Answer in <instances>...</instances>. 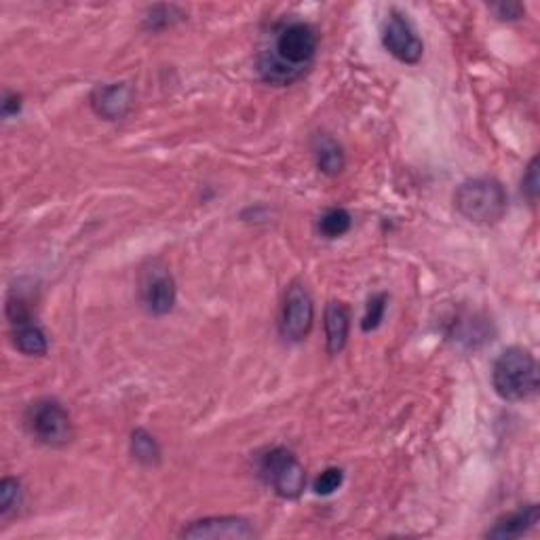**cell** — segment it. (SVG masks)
Wrapping results in <instances>:
<instances>
[{
	"mask_svg": "<svg viewBox=\"0 0 540 540\" xmlns=\"http://www.w3.org/2000/svg\"><path fill=\"white\" fill-rule=\"evenodd\" d=\"M342 481H344L342 469H338V467L325 469V471L315 479L313 490H315V494H319V496H330V494H334V492L342 486Z\"/></svg>",
	"mask_w": 540,
	"mask_h": 540,
	"instance_id": "cell-19",
	"label": "cell"
},
{
	"mask_svg": "<svg viewBox=\"0 0 540 540\" xmlns=\"http://www.w3.org/2000/svg\"><path fill=\"white\" fill-rule=\"evenodd\" d=\"M7 315H9V321L13 327L15 349L19 353H24L26 357H45L49 351L47 336L41 327L32 321L24 300L9 298Z\"/></svg>",
	"mask_w": 540,
	"mask_h": 540,
	"instance_id": "cell-9",
	"label": "cell"
},
{
	"mask_svg": "<svg viewBox=\"0 0 540 540\" xmlns=\"http://www.w3.org/2000/svg\"><path fill=\"white\" fill-rule=\"evenodd\" d=\"M22 505V484L15 477H5L0 481V517H11Z\"/></svg>",
	"mask_w": 540,
	"mask_h": 540,
	"instance_id": "cell-17",
	"label": "cell"
},
{
	"mask_svg": "<svg viewBox=\"0 0 540 540\" xmlns=\"http://www.w3.org/2000/svg\"><path fill=\"white\" fill-rule=\"evenodd\" d=\"M131 454L135 460L142 462V465L146 467L159 465V460H161V448L157 439L144 429H135L131 433Z\"/></svg>",
	"mask_w": 540,
	"mask_h": 540,
	"instance_id": "cell-15",
	"label": "cell"
},
{
	"mask_svg": "<svg viewBox=\"0 0 540 540\" xmlns=\"http://www.w3.org/2000/svg\"><path fill=\"white\" fill-rule=\"evenodd\" d=\"M91 108L106 121H121L133 108V89L127 83L95 87L91 93Z\"/></svg>",
	"mask_w": 540,
	"mask_h": 540,
	"instance_id": "cell-11",
	"label": "cell"
},
{
	"mask_svg": "<svg viewBox=\"0 0 540 540\" xmlns=\"http://www.w3.org/2000/svg\"><path fill=\"white\" fill-rule=\"evenodd\" d=\"M317 51L319 38L311 24L300 19L281 22L264 36L256 57V70L268 85H292L313 68Z\"/></svg>",
	"mask_w": 540,
	"mask_h": 540,
	"instance_id": "cell-1",
	"label": "cell"
},
{
	"mask_svg": "<svg viewBox=\"0 0 540 540\" xmlns=\"http://www.w3.org/2000/svg\"><path fill=\"white\" fill-rule=\"evenodd\" d=\"M351 224H353V218H351L349 211L342 209V207H334V209H327L325 214L319 218V233L325 239H338V237L349 233Z\"/></svg>",
	"mask_w": 540,
	"mask_h": 540,
	"instance_id": "cell-16",
	"label": "cell"
},
{
	"mask_svg": "<svg viewBox=\"0 0 540 540\" xmlns=\"http://www.w3.org/2000/svg\"><path fill=\"white\" fill-rule=\"evenodd\" d=\"M19 110H22V95H17V93H5V100H3V117H5V119L17 117Z\"/></svg>",
	"mask_w": 540,
	"mask_h": 540,
	"instance_id": "cell-22",
	"label": "cell"
},
{
	"mask_svg": "<svg viewBox=\"0 0 540 540\" xmlns=\"http://www.w3.org/2000/svg\"><path fill=\"white\" fill-rule=\"evenodd\" d=\"M540 522V509L538 505H526L524 509H519L498 522L486 532L488 538L496 540H507V538H519L528 532H532Z\"/></svg>",
	"mask_w": 540,
	"mask_h": 540,
	"instance_id": "cell-12",
	"label": "cell"
},
{
	"mask_svg": "<svg viewBox=\"0 0 540 540\" xmlns=\"http://www.w3.org/2000/svg\"><path fill=\"white\" fill-rule=\"evenodd\" d=\"M178 289L169 268L161 262H152L140 277V300L146 313L154 317L169 315L176 306Z\"/></svg>",
	"mask_w": 540,
	"mask_h": 540,
	"instance_id": "cell-7",
	"label": "cell"
},
{
	"mask_svg": "<svg viewBox=\"0 0 540 540\" xmlns=\"http://www.w3.org/2000/svg\"><path fill=\"white\" fill-rule=\"evenodd\" d=\"M351 330V313L346 304L330 302L325 308V340H327V353L338 355L346 346Z\"/></svg>",
	"mask_w": 540,
	"mask_h": 540,
	"instance_id": "cell-13",
	"label": "cell"
},
{
	"mask_svg": "<svg viewBox=\"0 0 540 540\" xmlns=\"http://www.w3.org/2000/svg\"><path fill=\"white\" fill-rule=\"evenodd\" d=\"M507 192L494 178H473L462 182L454 192L458 214L481 226H492L507 214Z\"/></svg>",
	"mask_w": 540,
	"mask_h": 540,
	"instance_id": "cell-2",
	"label": "cell"
},
{
	"mask_svg": "<svg viewBox=\"0 0 540 540\" xmlns=\"http://www.w3.org/2000/svg\"><path fill=\"white\" fill-rule=\"evenodd\" d=\"M522 190L524 195L528 197L530 203H536L538 199V192H540V180H538V159L534 157L524 173V180H522Z\"/></svg>",
	"mask_w": 540,
	"mask_h": 540,
	"instance_id": "cell-20",
	"label": "cell"
},
{
	"mask_svg": "<svg viewBox=\"0 0 540 540\" xmlns=\"http://www.w3.org/2000/svg\"><path fill=\"white\" fill-rule=\"evenodd\" d=\"M182 538H226V540H247V538H256L258 532L252 526V522H247L243 517H205L199 519V522H190L184 526L180 532Z\"/></svg>",
	"mask_w": 540,
	"mask_h": 540,
	"instance_id": "cell-10",
	"label": "cell"
},
{
	"mask_svg": "<svg viewBox=\"0 0 540 540\" xmlns=\"http://www.w3.org/2000/svg\"><path fill=\"white\" fill-rule=\"evenodd\" d=\"M315 161H317V167L321 173H325V176H338V173L344 169V152H342V146L327 138V135H323V138H317V144H315Z\"/></svg>",
	"mask_w": 540,
	"mask_h": 540,
	"instance_id": "cell-14",
	"label": "cell"
},
{
	"mask_svg": "<svg viewBox=\"0 0 540 540\" xmlns=\"http://www.w3.org/2000/svg\"><path fill=\"white\" fill-rule=\"evenodd\" d=\"M496 15L500 19H505V22H517V19H522L526 9L524 5H519V3H503V5H496L494 7Z\"/></svg>",
	"mask_w": 540,
	"mask_h": 540,
	"instance_id": "cell-21",
	"label": "cell"
},
{
	"mask_svg": "<svg viewBox=\"0 0 540 540\" xmlns=\"http://www.w3.org/2000/svg\"><path fill=\"white\" fill-rule=\"evenodd\" d=\"M315 323V304L302 283L287 287L279 330L287 342H302L311 334Z\"/></svg>",
	"mask_w": 540,
	"mask_h": 540,
	"instance_id": "cell-6",
	"label": "cell"
},
{
	"mask_svg": "<svg viewBox=\"0 0 540 540\" xmlns=\"http://www.w3.org/2000/svg\"><path fill=\"white\" fill-rule=\"evenodd\" d=\"M28 424L32 435L49 448H64L70 443L74 431L68 410L60 401H38L30 408Z\"/></svg>",
	"mask_w": 540,
	"mask_h": 540,
	"instance_id": "cell-5",
	"label": "cell"
},
{
	"mask_svg": "<svg viewBox=\"0 0 540 540\" xmlns=\"http://www.w3.org/2000/svg\"><path fill=\"white\" fill-rule=\"evenodd\" d=\"M260 477L266 481L268 488L281 498L294 500L304 492L306 471L300 460L285 448H275L262 456L260 460Z\"/></svg>",
	"mask_w": 540,
	"mask_h": 540,
	"instance_id": "cell-4",
	"label": "cell"
},
{
	"mask_svg": "<svg viewBox=\"0 0 540 540\" xmlns=\"http://www.w3.org/2000/svg\"><path fill=\"white\" fill-rule=\"evenodd\" d=\"M382 45L401 64H418L424 45L405 15L393 11L382 26Z\"/></svg>",
	"mask_w": 540,
	"mask_h": 540,
	"instance_id": "cell-8",
	"label": "cell"
},
{
	"mask_svg": "<svg viewBox=\"0 0 540 540\" xmlns=\"http://www.w3.org/2000/svg\"><path fill=\"white\" fill-rule=\"evenodd\" d=\"M387 294H376L370 298L368 302V308H365V315H363V321H361V330L363 332H374L380 327L382 319H384V313H387Z\"/></svg>",
	"mask_w": 540,
	"mask_h": 540,
	"instance_id": "cell-18",
	"label": "cell"
},
{
	"mask_svg": "<svg viewBox=\"0 0 540 540\" xmlns=\"http://www.w3.org/2000/svg\"><path fill=\"white\" fill-rule=\"evenodd\" d=\"M492 384L505 401H524L538 391V365L530 351L511 346L498 355L492 368Z\"/></svg>",
	"mask_w": 540,
	"mask_h": 540,
	"instance_id": "cell-3",
	"label": "cell"
}]
</instances>
